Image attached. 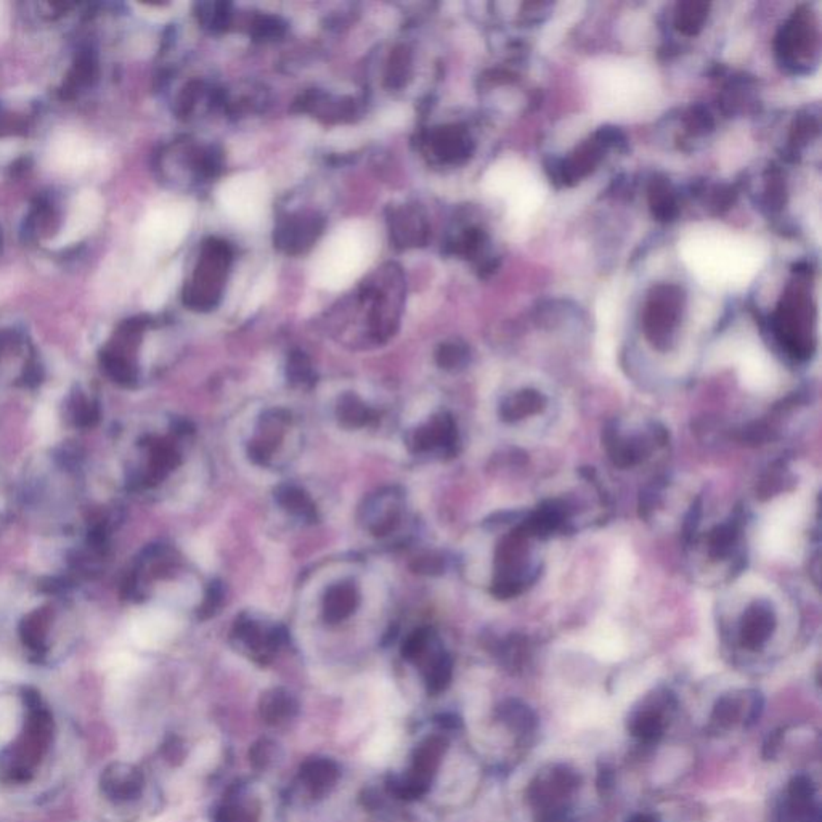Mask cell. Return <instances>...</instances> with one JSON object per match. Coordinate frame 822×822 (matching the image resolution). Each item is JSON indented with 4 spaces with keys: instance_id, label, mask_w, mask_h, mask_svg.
Segmentation results:
<instances>
[{
    "instance_id": "1",
    "label": "cell",
    "mask_w": 822,
    "mask_h": 822,
    "mask_svg": "<svg viewBox=\"0 0 822 822\" xmlns=\"http://www.w3.org/2000/svg\"><path fill=\"white\" fill-rule=\"evenodd\" d=\"M680 256L705 288L742 291L763 267L766 248L756 238L707 225L682 238Z\"/></svg>"
},
{
    "instance_id": "2",
    "label": "cell",
    "mask_w": 822,
    "mask_h": 822,
    "mask_svg": "<svg viewBox=\"0 0 822 822\" xmlns=\"http://www.w3.org/2000/svg\"><path fill=\"white\" fill-rule=\"evenodd\" d=\"M586 79L593 113L602 119L641 118L659 102L655 73L641 59H598L590 63Z\"/></svg>"
},
{
    "instance_id": "3",
    "label": "cell",
    "mask_w": 822,
    "mask_h": 822,
    "mask_svg": "<svg viewBox=\"0 0 822 822\" xmlns=\"http://www.w3.org/2000/svg\"><path fill=\"white\" fill-rule=\"evenodd\" d=\"M375 235L365 223L342 225L326 238L312 264L320 288L342 289L356 282L375 252Z\"/></svg>"
},
{
    "instance_id": "4",
    "label": "cell",
    "mask_w": 822,
    "mask_h": 822,
    "mask_svg": "<svg viewBox=\"0 0 822 822\" xmlns=\"http://www.w3.org/2000/svg\"><path fill=\"white\" fill-rule=\"evenodd\" d=\"M483 190L503 201L514 222L528 221L543 206L546 186L540 176L518 158H503L492 164L482 178Z\"/></svg>"
},
{
    "instance_id": "5",
    "label": "cell",
    "mask_w": 822,
    "mask_h": 822,
    "mask_svg": "<svg viewBox=\"0 0 822 822\" xmlns=\"http://www.w3.org/2000/svg\"><path fill=\"white\" fill-rule=\"evenodd\" d=\"M52 715L44 707L31 704L20 737L0 756V771L12 782L31 779L53 742Z\"/></svg>"
},
{
    "instance_id": "6",
    "label": "cell",
    "mask_w": 822,
    "mask_h": 822,
    "mask_svg": "<svg viewBox=\"0 0 822 822\" xmlns=\"http://www.w3.org/2000/svg\"><path fill=\"white\" fill-rule=\"evenodd\" d=\"M217 201L230 221L249 227L259 222L267 209V182L256 172L238 174L223 180Z\"/></svg>"
},
{
    "instance_id": "7",
    "label": "cell",
    "mask_w": 822,
    "mask_h": 822,
    "mask_svg": "<svg viewBox=\"0 0 822 822\" xmlns=\"http://www.w3.org/2000/svg\"><path fill=\"white\" fill-rule=\"evenodd\" d=\"M193 212L186 204H169L151 211L141 222L139 252L143 257H156L180 245L192 225Z\"/></svg>"
},
{
    "instance_id": "8",
    "label": "cell",
    "mask_w": 822,
    "mask_h": 822,
    "mask_svg": "<svg viewBox=\"0 0 822 822\" xmlns=\"http://www.w3.org/2000/svg\"><path fill=\"white\" fill-rule=\"evenodd\" d=\"M104 212V201L96 194L95 192L79 193L76 196L75 203L71 212L68 215V222L65 229L61 230L59 237L52 241L53 248H63L81 241L89 231L95 229L96 223L100 221Z\"/></svg>"
},
{
    "instance_id": "9",
    "label": "cell",
    "mask_w": 822,
    "mask_h": 822,
    "mask_svg": "<svg viewBox=\"0 0 822 822\" xmlns=\"http://www.w3.org/2000/svg\"><path fill=\"white\" fill-rule=\"evenodd\" d=\"M145 779L141 771L129 763L108 764L100 776V792L113 803H129L139 799Z\"/></svg>"
},
{
    "instance_id": "10",
    "label": "cell",
    "mask_w": 822,
    "mask_h": 822,
    "mask_svg": "<svg viewBox=\"0 0 822 822\" xmlns=\"http://www.w3.org/2000/svg\"><path fill=\"white\" fill-rule=\"evenodd\" d=\"M774 630V614L766 602H756L754 608L748 609L744 619L742 643L748 649H758L771 637Z\"/></svg>"
},
{
    "instance_id": "11",
    "label": "cell",
    "mask_w": 822,
    "mask_h": 822,
    "mask_svg": "<svg viewBox=\"0 0 822 822\" xmlns=\"http://www.w3.org/2000/svg\"><path fill=\"white\" fill-rule=\"evenodd\" d=\"M456 442V429L450 416H438L434 421L416 430L413 445L418 452L430 450L434 447H442L452 450Z\"/></svg>"
},
{
    "instance_id": "12",
    "label": "cell",
    "mask_w": 822,
    "mask_h": 822,
    "mask_svg": "<svg viewBox=\"0 0 822 822\" xmlns=\"http://www.w3.org/2000/svg\"><path fill=\"white\" fill-rule=\"evenodd\" d=\"M89 145L82 141L77 135H59L52 145V159L59 167L71 169L77 166H84L89 159Z\"/></svg>"
},
{
    "instance_id": "13",
    "label": "cell",
    "mask_w": 822,
    "mask_h": 822,
    "mask_svg": "<svg viewBox=\"0 0 822 822\" xmlns=\"http://www.w3.org/2000/svg\"><path fill=\"white\" fill-rule=\"evenodd\" d=\"M358 604L357 590L348 583L334 585L325 598V619L328 622L338 623L348 619Z\"/></svg>"
},
{
    "instance_id": "14",
    "label": "cell",
    "mask_w": 822,
    "mask_h": 822,
    "mask_svg": "<svg viewBox=\"0 0 822 822\" xmlns=\"http://www.w3.org/2000/svg\"><path fill=\"white\" fill-rule=\"evenodd\" d=\"M445 748H447V742L444 737H438V736H434L428 741L422 742L420 748L416 750L413 774L430 781L434 771L438 770V762L444 755Z\"/></svg>"
},
{
    "instance_id": "15",
    "label": "cell",
    "mask_w": 822,
    "mask_h": 822,
    "mask_svg": "<svg viewBox=\"0 0 822 822\" xmlns=\"http://www.w3.org/2000/svg\"><path fill=\"white\" fill-rule=\"evenodd\" d=\"M260 713H262V718L266 719L267 723L276 725L285 719L291 718L296 713V702L286 691L274 689L262 697Z\"/></svg>"
},
{
    "instance_id": "16",
    "label": "cell",
    "mask_w": 822,
    "mask_h": 822,
    "mask_svg": "<svg viewBox=\"0 0 822 822\" xmlns=\"http://www.w3.org/2000/svg\"><path fill=\"white\" fill-rule=\"evenodd\" d=\"M178 280H180V267L177 264L166 268L163 274L159 275L153 285L147 289L145 297H143L145 307L149 311H158L169 299L172 291L177 286Z\"/></svg>"
},
{
    "instance_id": "17",
    "label": "cell",
    "mask_w": 822,
    "mask_h": 822,
    "mask_svg": "<svg viewBox=\"0 0 822 822\" xmlns=\"http://www.w3.org/2000/svg\"><path fill=\"white\" fill-rule=\"evenodd\" d=\"M276 501L282 504L286 511L294 514L297 518L305 519L311 522L317 519L315 504L312 503L311 498L304 490L297 489L294 485H283L276 490Z\"/></svg>"
},
{
    "instance_id": "18",
    "label": "cell",
    "mask_w": 822,
    "mask_h": 822,
    "mask_svg": "<svg viewBox=\"0 0 822 822\" xmlns=\"http://www.w3.org/2000/svg\"><path fill=\"white\" fill-rule=\"evenodd\" d=\"M301 776L313 790H325L339 776L336 763L326 758H317L304 763L301 768Z\"/></svg>"
},
{
    "instance_id": "19",
    "label": "cell",
    "mask_w": 822,
    "mask_h": 822,
    "mask_svg": "<svg viewBox=\"0 0 822 822\" xmlns=\"http://www.w3.org/2000/svg\"><path fill=\"white\" fill-rule=\"evenodd\" d=\"M545 405V399L532 391L519 393L516 397L506 399L501 405V415L504 420H520L522 416L532 415L540 411Z\"/></svg>"
},
{
    "instance_id": "20",
    "label": "cell",
    "mask_w": 822,
    "mask_h": 822,
    "mask_svg": "<svg viewBox=\"0 0 822 822\" xmlns=\"http://www.w3.org/2000/svg\"><path fill=\"white\" fill-rule=\"evenodd\" d=\"M501 718L506 725H510L512 729H519L522 733H527L534 729L535 715L527 705L520 704L519 700H508L506 704L501 705Z\"/></svg>"
},
{
    "instance_id": "21",
    "label": "cell",
    "mask_w": 822,
    "mask_h": 822,
    "mask_svg": "<svg viewBox=\"0 0 822 822\" xmlns=\"http://www.w3.org/2000/svg\"><path fill=\"white\" fill-rule=\"evenodd\" d=\"M169 627H171V622H169L167 615L158 614V612L141 615L140 620L135 623V637L141 641L159 639V637H163V635H167Z\"/></svg>"
},
{
    "instance_id": "22",
    "label": "cell",
    "mask_w": 822,
    "mask_h": 822,
    "mask_svg": "<svg viewBox=\"0 0 822 822\" xmlns=\"http://www.w3.org/2000/svg\"><path fill=\"white\" fill-rule=\"evenodd\" d=\"M452 659L447 654H438L426 673V682H428L429 692L438 694L448 686V682L452 680Z\"/></svg>"
},
{
    "instance_id": "23",
    "label": "cell",
    "mask_w": 822,
    "mask_h": 822,
    "mask_svg": "<svg viewBox=\"0 0 822 822\" xmlns=\"http://www.w3.org/2000/svg\"><path fill=\"white\" fill-rule=\"evenodd\" d=\"M338 416H339L342 424H346L348 428H358V426H364L366 422H370L371 410L365 407L364 403L356 399V397L348 395V397H344L339 402Z\"/></svg>"
},
{
    "instance_id": "24",
    "label": "cell",
    "mask_w": 822,
    "mask_h": 822,
    "mask_svg": "<svg viewBox=\"0 0 822 822\" xmlns=\"http://www.w3.org/2000/svg\"><path fill=\"white\" fill-rule=\"evenodd\" d=\"M631 731L633 734L643 739V741H655L662 736L664 731V723L662 717L657 711H645L637 715V718L631 723Z\"/></svg>"
},
{
    "instance_id": "25",
    "label": "cell",
    "mask_w": 822,
    "mask_h": 822,
    "mask_svg": "<svg viewBox=\"0 0 822 822\" xmlns=\"http://www.w3.org/2000/svg\"><path fill=\"white\" fill-rule=\"evenodd\" d=\"M737 522L731 520L718 527L711 535V551L715 556H725L731 551L734 541L737 538Z\"/></svg>"
},
{
    "instance_id": "26",
    "label": "cell",
    "mask_w": 822,
    "mask_h": 822,
    "mask_svg": "<svg viewBox=\"0 0 822 822\" xmlns=\"http://www.w3.org/2000/svg\"><path fill=\"white\" fill-rule=\"evenodd\" d=\"M741 717V705L733 696H725L719 699L713 709V719H717L723 727H731Z\"/></svg>"
},
{
    "instance_id": "27",
    "label": "cell",
    "mask_w": 822,
    "mask_h": 822,
    "mask_svg": "<svg viewBox=\"0 0 822 822\" xmlns=\"http://www.w3.org/2000/svg\"><path fill=\"white\" fill-rule=\"evenodd\" d=\"M816 787L808 776H797L789 784V801L807 803L815 801Z\"/></svg>"
},
{
    "instance_id": "28",
    "label": "cell",
    "mask_w": 822,
    "mask_h": 822,
    "mask_svg": "<svg viewBox=\"0 0 822 822\" xmlns=\"http://www.w3.org/2000/svg\"><path fill=\"white\" fill-rule=\"evenodd\" d=\"M428 645H429V631H413V633L405 639L403 647H402V654H403L405 659L416 660L418 657H421L424 651H426Z\"/></svg>"
},
{
    "instance_id": "29",
    "label": "cell",
    "mask_w": 822,
    "mask_h": 822,
    "mask_svg": "<svg viewBox=\"0 0 822 822\" xmlns=\"http://www.w3.org/2000/svg\"><path fill=\"white\" fill-rule=\"evenodd\" d=\"M222 585H221L219 582L211 583L208 588V594H206V601H204V604H203V610H201L203 617L208 619V617H211L214 612H217V609L221 608V604H222Z\"/></svg>"
},
{
    "instance_id": "30",
    "label": "cell",
    "mask_w": 822,
    "mask_h": 822,
    "mask_svg": "<svg viewBox=\"0 0 822 822\" xmlns=\"http://www.w3.org/2000/svg\"><path fill=\"white\" fill-rule=\"evenodd\" d=\"M270 756H272V747H270V744L266 741L257 742V744L252 747L251 754H249L252 764H254L256 768H264V766L270 762Z\"/></svg>"
},
{
    "instance_id": "31",
    "label": "cell",
    "mask_w": 822,
    "mask_h": 822,
    "mask_svg": "<svg viewBox=\"0 0 822 822\" xmlns=\"http://www.w3.org/2000/svg\"><path fill=\"white\" fill-rule=\"evenodd\" d=\"M442 559L440 557H436V556H424V557H420L416 559V567L415 571L420 572V574H438L442 571Z\"/></svg>"
},
{
    "instance_id": "32",
    "label": "cell",
    "mask_w": 822,
    "mask_h": 822,
    "mask_svg": "<svg viewBox=\"0 0 822 822\" xmlns=\"http://www.w3.org/2000/svg\"><path fill=\"white\" fill-rule=\"evenodd\" d=\"M38 429L39 434L45 438V436H50L53 429H55V416H53V411L47 410V408H42L38 413Z\"/></svg>"
},
{
    "instance_id": "33",
    "label": "cell",
    "mask_w": 822,
    "mask_h": 822,
    "mask_svg": "<svg viewBox=\"0 0 822 822\" xmlns=\"http://www.w3.org/2000/svg\"><path fill=\"white\" fill-rule=\"evenodd\" d=\"M781 742H782V733L781 731H774V733L770 734V737H768V741L764 742L763 747V756L766 760L776 756L779 747H781Z\"/></svg>"
},
{
    "instance_id": "34",
    "label": "cell",
    "mask_w": 822,
    "mask_h": 822,
    "mask_svg": "<svg viewBox=\"0 0 822 822\" xmlns=\"http://www.w3.org/2000/svg\"><path fill=\"white\" fill-rule=\"evenodd\" d=\"M699 519H700V506H699V503L692 504L688 518H686V526H684L686 535L692 534V532L696 530L697 524H699Z\"/></svg>"
},
{
    "instance_id": "35",
    "label": "cell",
    "mask_w": 822,
    "mask_h": 822,
    "mask_svg": "<svg viewBox=\"0 0 822 822\" xmlns=\"http://www.w3.org/2000/svg\"><path fill=\"white\" fill-rule=\"evenodd\" d=\"M614 784V776L612 772L609 770L600 771V778H598V787H600L601 792H606L608 789H610Z\"/></svg>"
},
{
    "instance_id": "36",
    "label": "cell",
    "mask_w": 822,
    "mask_h": 822,
    "mask_svg": "<svg viewBox=\"0 0 822 822\" xmlns=\"http://www.w3.org/2000/svg\"><path fill=\"white\" fill-rule=\"evenodd\" d=\"M438 723L445 729H456V727H461V719L458 717H455V715L438 717Z\"/></svg>"
},
{
    "instance_id": "37",
    "label": "cell",
    "mask_w": 822,
    "mask_h": 822,
    "mask_svg": "<svg viewBox=\"0 0 822 822\" xmlns=\"http://www.w3.org/2000/svg\"><path fill=\"white\" fill-rule=\"evenodd\" d=\"M166 748L171 750L169 754H166V756H167L169 760H172V762H174V758H178V760H180V756H182V752H184V750H182V745H180L178 742L174 741L172 744H167Z\"/></svg>"
},
{
    "instance_id": "38",
    "label": "cell",
    "mask_w": 822,
    "mask_h": 822,
    "mask_svg": "<svg viewBox=\"0 0 822 822\" xmlns=\"http://www.w3.org/2000/svg\"><path fill=\"white\" fill-rule=\"evenodd\" d=\"M628 822H654V817L647 815H637L635 817H631Z\"/></svg>"
}]
</instances>
